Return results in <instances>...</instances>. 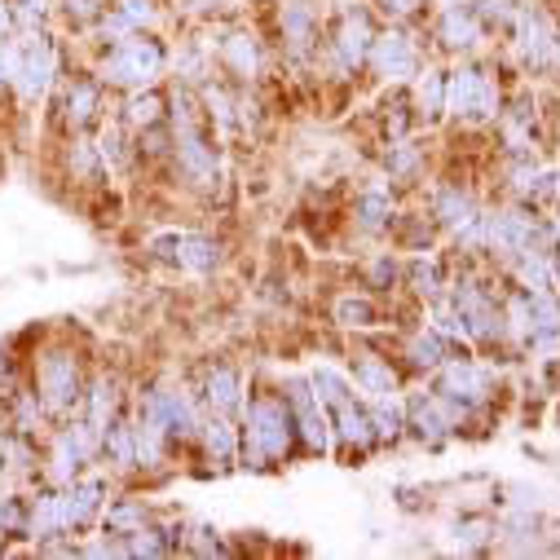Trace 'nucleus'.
<instances>
[{"instance_id": "obj_4", "label": "nucleus", "mask_w": 560, "mask_h": 560, "mask_svg": "<svg viewBox=\"0 0 560 560\" xmlns=\"http://www.w3.org/2000/svg\"><path fill=\"white\" fill-rule=\"evenodd\" d=\"M19 32V10H14V0H0V40H10Z\"/></svg>"}, {"instance_id": "obj_1", "label": "nucleus", "mask_w": 560, "mask_h": 560, "mask_svg": "<svg viewBox=\"0 0 560 560\" xmlns=\"http://www.w3.org/2000/svg\"><path fill=\"white\" fill-rule=\"evenodd\" d=\"M27 384L36 388V397L45 401V410L54 419H71L80 410L84 397V375H80V353L75 349H36L32 366H27Z\"/></svg>"}, {"instance_id": "obj_2", "label": "nucleus", "mask_w": 560, "mask_h": 560, "mask_svg": "<svg viewBox=\"0 0 560 560\" xmlns=\"http://www.w3.org/2000/svg\"><path fill=\"white\" fill-rule=\"evenodd\" d=\"M97 102H102V89L84 75H67L62 80V97H58V124L75 137L84 132L93 119H97Z\"/></svg>"}, {"instance_id": "obj_3", "label": "nucleus", "mask_w": 560, "mask_h": 560, "mask_svg": "<svg viewBox=\"0 0 560 560\" xmlns=\"http://www.w3.org/2000/svg\"><path fill=\"white\" fill-rule=\"evenodd\" d=\"M23 380H27V375H23L19 358H14V349H10V345H0V401H10V393H14Z\"/></svg>"}]
</instances>
